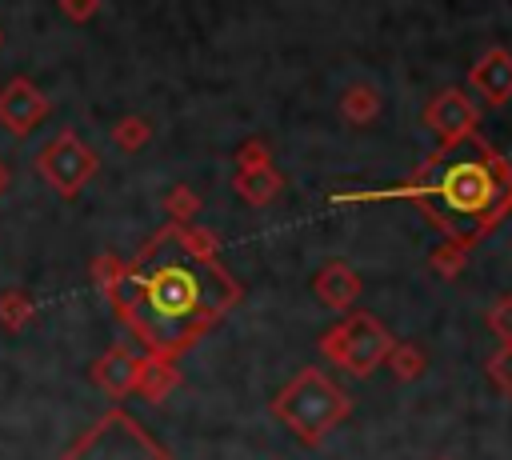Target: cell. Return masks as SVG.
Wrapping results in <instances>:
<instances>
[{
    "label": "cell",
    "instance_id": "obj_1",
    "mask_svg": "<svg viewBox=\"0 0 512 460\" xmlns=\"http://www.w3.org/2000/svg\"><path fill=\"white\" fill-rule=\"evenodd\" d=\"M212 244L192 224H164L108 288V304L148 356L180 360L240 304V284Z\"/></svg>",
    "mask_w": 512,
    "mask_h": 460
},
{
    "label": "cell",
    "instance_id": "obj_2",
    "mask_svg": "<svg viewBox=\"0 0 512 460\" xmlns=\"http://www.w3.org/2000/svg\"><path fill=\"white\" fill-rule=\"evenodd\" d=\"M376 204V200H412L452 244L472 248L512 212V164L488 148L480 136L440 144L408 180L396 188L340 192L332 204Z\"/></svg>",
    "mask_w": 512,
    "mask_h": 460
},
{
    "label": "cell",
    "instance_id": "obj_3",
    "mask_svg": "<svg viewBox=\"0 0 512 460\" xmlns=\"http://www.w3.org/2000/svg\"><path fill=\"white\" fill-rule=\"evenodd\" d=\"M272 416L308 448L352 416V396L320 368H300L272 400Z\"/></svg>",
    "mask_w": 512,
    "mask_h": 460
},
{
    "label": "cell",
    "instance_id": "obj_4",
    "mask_svg": "<svg viewBox=\"0 0 512 460\" xmlns=\"http://www.w3.org/2000/svg\"><path fill=\"white\" fill-rule=\"evenodd\" d=\"M392 344H396V336H392L372 312H348L336 328H328V332L320 336L324 360L336 364L340 372L356 376V380L372 376V372L384 364V356L392 352Z\"/></svg>",
    "mask_w": 512,
    "mask_h": 460
},
{
    "label": "cell",
    "instance_id": "obj_5",
    "mask_svg": "<svg viewBox=\"0 0 512 460\" xmlns=\"http://www.w3.org/2000/svg\"><path fill=\"white\" fill-rule=\"evenodd\" d=\"M60 460H176L120 404H112Z\"/></svg>",
    "mask_w": 512,
    "mask_h": 460
},
{
    "label": "cell",
    "instance_id": "obj_6",
    "mask_svg": "<svg viewBox=\"0 0 512 460\" xmlns=\"http://www.w3.org/2000/svg\"><path fill=\"white\" fill-rule=\"evenodd\" d=\"M96 168H100V156H96L72 128L56 132V136L36 152V172H40V180H44L56 196H64V200H76V196L84 192V184L96 176Z\"/></svg>",
    "mask_w": 512,
    "mask_h": 460
},
{
    "label": "cell",
    "instance_id": "obj_7",
    "mask_svg": "<svg viewBox=\"0 0 512 460\" xmlns=\"http://www.w3.org/2000/svg\"><path fill=\"white\" fill-rule=\"evenodd\" d=\"M48 112H52L48 96H44L28 76L4 80V88H0V128H4L8 136H16V140L32 136V132L48 120Z\"/></svg>",
    "mask_w": 512,
    "mask_h": 460
},
{
    "label": "cell",
    "instance_id": "obj_8",
    "mask_svg": "<svg viewBox=\"0 0 512 460\" xmlns=\"http://www.w3.org/2000/svg\"><path fill=\"white\" fill-rule=\"evenodd\" d=\"M424 124L440 136V144H452V140H464V136H476L480 128V108L468 92L460 88H444L428 108H424Z\"/></svg>",
    "mask_w": 512,
    "mask_h": 460
},
{
    "label": "cell",
    "instance_id": "obj_9",
    "mask_svg": "<svg viewBox=\"0 0 512 460\" xmlns=\"http://www.w3.org/2000/svg\"><path fill=\"white\" fill-rule=\"evenodd\" d=\"M140 364H144V352H132L128 344H112L108 352H100L88 368L92 384L108 396V400H124L132 396L136 388V376H140Z\"/></svg>",
    "mask_w": 512,
    "mask_h": 460
},
{
    "label": "cell",
    "instance_id": "obj_10",
    "mask_svg": "<svg viewBox=\"0 0 512 460\" xmlns=\"http://www.w3.org/2000/svg\"><path fill=\"white\" fill-rule=\"evenodd\" d=\"M360 272L352 268V264H344V260H328L316 276H312V292H316V300L324 304V308H332V312H348L356 300H360Z\"/></svg>",
    "mask_w": 512,
    "mask_h": 460
},
{
    "label": "cell",
    "instance_id": "obj_11",
    "mask_svg": "<svg viewBox=\"0 0 512 460\" xmlns=\"http://www.w3.org/2000/svg\"><path fill=\"white\" fill-rule=\"evenodd\" d=\"M468 84L488 100V104H508L512 100V52L508 48H488L472 68Z\"/></svg>",
    "mask_w": 512,
    "mask_h": 460
},
{
    "label": "cell",
    "instance_id": "obj_12",
    "mask_svg": "<svg viewBox=\"0 0 512 460\" xmlns=\"http://www.w3.org/2000/svg\"><path fill=\"white\" fill-rule=\"evenodd\" d=\"M176 384H180L176 360H160V356H148V352H144V364H140V376H136L132 396H140V400H148V404H160Z\"/></svg>",
    "mask_w": 512,
    "mask_h": 460
},
{
    "label": "cell",
    "instance_id": "obj_13",
    "mask_svg": "<svg viewBox=\"0 0 512 460\" xmlns=\"http://www.w3.org/2000/svg\"><path fill=\"white\" fill-rule=\"evenodd\" d=\"M236 196L240 200H248L252 208H264V204H272L276 196H280V172H276V164H268V168H244V172H236Z\"/></svg>",
    "mask_w": 512,
    "mask_h": 460
},
{
    "label": "cell",
    "instance_id": "obj_14",
    "mask_svg": "<svg viewBox=\"0 0 512 460\" xmlns=\"http://www.w3.org/2000/svg\"><path fill=\"white\" fill-rule=\"evenodd\" d=\"M380 92L372 88V84H348L344 92H340V116L348 120V124H356V128H364V124H372L376 116H380Z\"/></svg>",
    "mask_w": 512,
    "mask_h": 460
},
{
    "label": "cell",
    "instance_id": "obj_15",
    "mask_svg": "<svg viewBox=\"0 0 512 460\" xmlns=\"http://www.w3.org/2000/svg\"><path fill=\"white\" fill-rule=\"evenodd\" d=\"M384 364H388V372L396 376V380H420L424 376V368H428V356H424V348L420 344H412V340H396L392 344V352L384 356Z\"/></svg>",
    "mask_w": 512,
    "mask_h": 460
},
{
    "label": "cell",
    "instance_id": "obj_16",
    "mask_svg": "<svg viewBox=\"0 0 512 460\" xmlns=\"http://www.w3.org/2000/svg\"><path fill=\"white\" fill-rule=\"evenodd\" d=\"M152 140V128H148V120L144 116H120L116 124H112V144L120 148V152H140L144 144Z\"/></svg>",
    "mask_w": 512,
    "mask_h": 460
},
{
    "label": "cell",
    "instance_id": "obj_17",
    "mask_svg": "<svg viewBox=\"0 0 512 460\" xmlns=\"http://www.w3.org/2000/svg\"><path fill=\"white\" fill-rule=\"evenodd\" d=\"M428 268H432L440 280H456V276H464V268H468V248L444 240V244L428 256Z\"/></svg>",
    "mask_w": 512,
    "mask_h": 460
},
{
    "label": "cell",
    "instance_id": "obj_18",
    "mask_svg": "<svg viewBox=\"0 0 512 460\" xmlns=\"http://www.w3.org/2000/svg\"><path fill=\"white\" fill-rule=\"evenodd\" d=\"M164 212L172 216L168 224H184V228H188V224H192V216L200 212V196H196L192 188L176 184V188H172V192L164 196Z\"/></svg>",
    "mask_w": 512,
    "mask_h": 460
},
{
    "label": "cell",
    "instance_id": "obj_19",
    "mask_svg": "<svg viewBox=\"0 0 512 460\" xmlns=\"http://www.w3.org/2000/svg\"><path fill=\"white\" fill-rule=\"evenodd\" d=\"M484 324H488V332L500 340V348L512 344V292H504V296H496V300L488 304Z\"/></svg>",
    "mask_w": 512,
    "mask_h": 460
},
{
    "label": "cell",
    "instance_id": "obj_20",
    "mask_svg": "<svg viewBox=\"0 0 512 460\" xmlns=\"http://www.w3.org/2000/svg\"><path fill=\"white\" fill-rule=\"evenodd\" d=\"M28 320H32V300H28L24 292H8V296H0V328L16 332V328L28 324Z\"/></svg>",
    "mask_w": 512,
    "mask_h": 460
},
{
    "label": "cell",
    "instance_id": "obj_21",
    "mask_svg": "<svg viewBox=\"0 0 512 460\" xmlns=\"http://www.w3.org/2000/svg\"><path fill=\"white\" fill-rule=\"evenodd\" d=\"M268 164H272V148L260 136H252V140H244L236 148V172H244V168H268Z\"/></svg>",
    "mask_w": 512,
    "mask_h": 460
},
{
    "label": "cell",
    "instance_id": "obj_22",
    "mask_svg": "<svg viewBox=\"0 0 512 460\" xmlns=\"http://www.w3.org/2000/svg\"><path fill=\"white\" fill-rule=\"evenodd\" d=\"M488 380L512 396V344H504L488 356Z\"/></svg>",
    "mask_w": 512,
    "mask_h": 460
},
{
    "label": "cell",
    "instance_id": "obj_23",
    "mask_svg": "<svg viewBox=\"0 0 512 460\" xmlns=\"http://www.w3.org/2000/svg\"><path fill=\"white\" fill-rule=\"evenodd\" d=\"M120 272H124V260H116L112 252H100V256L92 260V280L104 288V296H108V288L120 280Z\"/></svg>",
    "mask_w": 512,
    "mask_h": 460
},
{
    "label": "cell",
    "instance_id": "obj_24",
    "mask_svg": "<svg viewBox=\"0 0 512 460\" xmlns=\"http://www.w3.org/2000/svg\"><path fill=\"white\" fill-rule=\"evenodd\" d=\"M60 12L72 20V24H84L100 12V0H60Z\"/></svg>",
    "mask_w": 512,
    "mask_h": 460
},
{
    "label": "cell",
    "instance_id": "obj_25",
    "mask_svg": "<svg viewBox=\"0 0 512 460\" xmlns=\"http://www.w3.org/2000/svg\"><path fill=\"white\" fill-rule=\"evenodd\" d=\"M4 188H8V168L0 164V196H4Z\"/></svg>",
    "mask_w": 512,
    "mask_h": 460
},
{
    "label": "cell",
    "instance_id": "obj_26",
    "mask_svg": "<svg viewBox=\"0 0 512 460\" xmlns=\"http://www.w3.org/2000/svg\"><path fill=\"white\" fill-rule=\"evenodd\" d=\"M0 44H4V32H0Z\"/></svg>",
    "mask_w": 512,
    "mask_h": 460
},
{
    "label": "cell",
    "instance_id": "obj_27",
    "mask_svg": "<svg viewBox=\"0 0 512 460\" xmlns=\"http://www.w3.org/2000/svg\"><path fill=\"white\" fill-rule=\"evenodd\" d=\"M440 460H448V456H440Z\"/></svg>",
    "mask_w": 512,
    "mask_h": 460
}]
</instances>
